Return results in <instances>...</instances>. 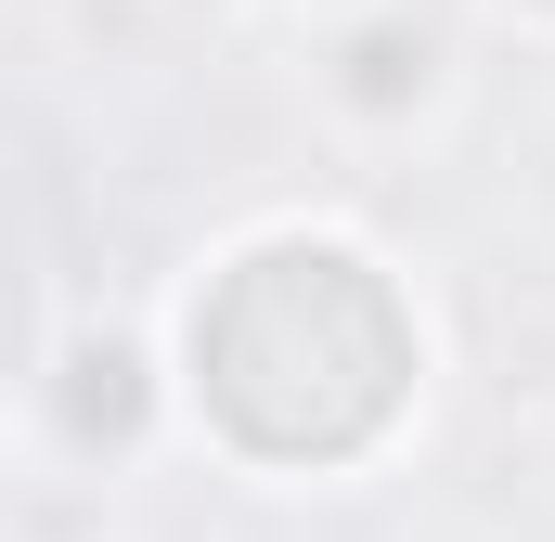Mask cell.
<instances>
[{
    "label": "cell",
    "instance_id": "obj_4",
    "mask_svg": "<svg viewBox=\"0 0 555 542\" xmlns=\"http://www.w3.org/2000/svg\"><path fill=\"white\" fill-rule=\"evenodd\" d=\"M181 13H259V0H181Z\"/></svg>",
    "mask_w": 555,
    "mask_h": 542
},
{
    "label": "cell",
    "instance_id": "obj_3",
    "mask_svg": "<svg viewBox=\"0 0 555 542\" xmlns=\"http://www.w3.org/2000/svg\"><path fill=\"white\" fill-rule=\"evenodd\" d=\"M504 26H530V39H555V0H491Z\"/></svg>",
    "mask_w": 555,
    "mask_h": 542
},
{
    "label": "cell",
    "instance_id": "obj_1",
    "mask_svg": "<svg viewBox=\"0 0 555 542\" xmlns=\"http://www.w3.org/2000/svg\"><path fill=\"white\" fill-rule=\"evenodd\" d=\"M310 104L349 155H414L452 130L465 104V65H452V26L414 0H349L323 39H310Z\"/></svg>",
    "mask_w": 555,
    "mask_h": 542
},
{
    "label": "cell",
    "instance_id": "obj_2",
    "mask_svg": "<svg viewBox=\"0 0 555 542\" xmlns=\"http://www.w3.org/2000/svg\"><path fill=\"white\" fill-rule=\"evenodd\" d=\"M13 413L52 439V465L117 478V465H142V452L168 439V362L142 349L130 323H65V336L39 349V375H26Z\"/></svg>",
    "mask_w": 555,
    "mask_h": 542
}]
</instances>
